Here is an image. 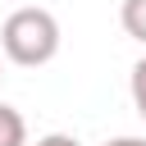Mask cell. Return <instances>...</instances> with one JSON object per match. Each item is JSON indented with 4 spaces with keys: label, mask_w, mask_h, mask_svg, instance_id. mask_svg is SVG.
I'll return each instance as SVG.
<instances>
[{
    "label": "cell",
    "mask_w": 146,
    "mask_h": 146,
    "mask_svg": "<svg viewBox=\"0 0 146 146\" xmlns=\"http://www.w3.org/2000/svg\"><path fill=\"white\" fill-rule=\"evenodd\" d=\"M0 68H5V55H0ZM0 78H5V73H0Z\"/></svg>",
    "instance_id": "obj_7"
},
{
    "label": "cell",
    "mask_w": 146,
    "mask_h": 146,
    "mask_svg": "<svg viewBox=\"0 0 146 146\" xmlns=\"http://www.w3.org/2000/svg\"><path fill=\"white\" fill-rule=\"evenodd\" d=\"M0 55L18 68H41L59 55V18L41 5H23L0 23Z\"/></svg>",
    "instance_id": "obj_1"
},
{
    "label": "cell",
    "mask_w": 146,
    "mask_h": 146,
    "mask_svg": "<svg viewBox=\"0 0 146 146\" xmlns=\"http://www.w3.org/2000/svg\"><path fill=\"white\" fill-rule=\"evenodd\" d=\"M128 91H132V110L146 119V55L132 64V78H128Z\"/></svg>",
    "instance_id": "obj_4"
},
{
    "label": "cell",
    "mask_w": 146,
    "mask_h": 146,
    "mask_svg": "<svg viewBox=\"0 0 146 146\" xmlns=\"http://www.w3.org/2000/svg\"><path fill=\"white\" fill-rule=\"evenodd\" d=\"M119 23H123V32L132 41L146 46V0H123L119 5Z\"/></svg>",
    "instance_id": "obj_3"
},
{
    "label": "cell",
    "mask_w": 146,
    "mask_h": 146,
    "mask_svg": "<svg viewBox=\"0 0 146 146\" xmlns=\"http://www.w3.org/2000/svg\"><path fill=\"white\" fill-rule=\"evenodd\" d=\"M36 146H82V141H78V137H68V132H46Z\"/></svg>",
    "instance_id": "obj_5"
},
{
    "label": "cell",
    "mask_w": 146,
    "mask_h": 146,
    "mask_svg": "<svg viewBox=\"0 0 146 146\" xmlns=\"http://www.w3.org/2000/svg\"><path fill=\"white\" fill-rule=\"evenodd\" d=\"M0 146H27V123L14 105H0Z\"/></svg>",
    "instance_id": "obj_2"
},
{
    "label": "cell",
    "mask_w": 146,
    "mask_h": 146,
    "mask_svg": "<svg viewBox=\"0 0 146 146\" xmlns=\"http://www.w3.org/2000/svg\"><path fill=\"white\" fill-rule=\"evenodd\" d=\"M105 146H146V137H114V141H105Z\"/></svg>",
    "instance_id": "obj_6"
}]
</instances>
